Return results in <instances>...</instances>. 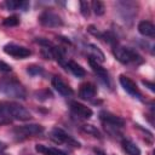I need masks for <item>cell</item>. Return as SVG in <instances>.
<instances>
[{
    "label": "cell",
    "instance_id": "cell-18",
    "mask_svg": "<svg viewBox=\"0 0 155 155\" xmlns=\"http://www.w3.org/2000/svg\"><path fill=\"white\" fill-rule=\"evenodd\" d=\"M5 6L7 10H27L29 4L27 1H15V0H8L5 2Z\"/></svg>",
    "mask_w": 155,
    "mask_h": 155
},
{
    "label": "cell",
    "instance_id": "cell-8",
    "mask_svg": "<svg viewBox=\"0 0 155 155\" xmlns=\"http://www.w3.org/2000/svg\"><path fill=\"white\" fill-rule=\"evenodd\" d=\"M4 52L11 57H15L17 59H24L31 54V51L24 46L16 45V44H7L4 46Z\"/></svg>",
    "mask_w": 155,
    "mask_h": 155
},
{
    "label": "cell",
    "instance_id": "cell-4",
    "mask_svg": "<svg viewBox=\"0 0 155 155\" xmlns=\"http://www.w3.org/2000/svg\"><path fill=\"white\" fill-rule=\"evenodd\" d=\"M44 132V126L39 125V124H28V125H21V126H16L12 130V133L15 136L16 139L18 140H23L34 136H39Z\"/></svg>",
    "mask_w": 155,
    "mask_h": 155
},
{
    "label": "cell",
    "instance_id": "cell-28",
    "mask_svg": "<svg viewBox=\"0 0 155 155\" xmlns=\"http://www.w3.org/2000/svg\"><path fill=\"white\" fill-rule=\"evenodd\" d=\"M6 149H7L6 143H4L2 140H0V155H1V154H4V153L6 151Z\"/></svg>",
    "mask_w": 155,
    "mask_h": 155
},
{
    "label": "cell",
    "instance_id": "cell-3",
    "mask_svg": "<svg viewBox=\"0 0 155 155\" xmlns=\"http://www.w3.org/2000/svg\"><path fill=\"white\" fill-rule=\"evenodd\" d=\"M114 56L115 58L125 64V65H140L144 63L143 57L133 48L131 47H125V46H116L114 48Z\"/></svg>",
    "mask_w": 155,
    "mask_h": 155
},
{
    "label": "cell",
    "instance_id": "cell-27",
    "mask_svg": "<svg viewBox=\"0 0 155 155\" xmlns=\"http://www.w3.org/2000/svg\"><path fill=\"white\" fill-rule=\"evenodd\" d=\"M142 82H143V85H145V86H147V87H148V88H149L151 92H154V91H155V88H154L155 86H154V84H153V82H150V81H147V80H143Z\"/></svg>",
    "mask_w": 155,
    "mask_h": 155
},
{
    "label": "cell",
    "instance_id": "cell-11",
    "mask_svg": "<svg viewBox=\"0 0 155 155\" xmlns=\"http://www.w3.org/2000/svg\"><path fill=\"white\" fill-rule=\"evenodd\" d=\"M51 84H52V87L63 97H70L73 94V90L71 87L61 78V76H53L52 80H51Z\"/></svg>",
    "mask_w": 155,
    "mask_h": 155
},
{
    "label": "cell",
    "instance_id": "cell-9",
    "mask_svg": "<svg viewBox=\"0 0 155 155\" xmlns=\"http://www.w3.org/2000/svg\"><path fill=\"white\" fill-rule=\"evenodd\" d=\"M69 109H70L71 114H74L75 116L80 117V119H84V120H87L93 115V111L90 107H87L78 101H71L69 103Z\"/></svg>",
    "mask_w": 155,
    "mask_h": 155
},
{
    "label": "cell",
    "instance_id": "cell-7",
    "mask_svg": "<svg viewBox=\"0 0 155 155\" xmlns=\"http://www.w3.org/2000/svg\"><path fill=\"white\" fill-rule=\"evenodd\" d=\"M39 22L41 23V25L47 27V28H57L63 25V19L61 18L59 15H57L53 11H44L40 17H39Z\"/></svg>",
    "mask_w": 155,
    "mask_h": 155
},
{
    "label": "cell",
    "instance_id": "cell-17",
    "mask_svg": "<svg viewBox=\"0 0 155 155\" xmlns=\"http://www.w3.org/2000/svg\"><path fill=\"white\" fill-rule=\"evenodd\" d=\"M122 149L128 154V155H140V149L130 139H122L121 140Z\"/></svg>",
    "mask_w": 155,
    "mask_h": 155
},
{
    "label": "cell",
    "instance_id": "cell-1",
    "mask_svg": "<svg viewBox=\"0 0 155 155\" xmlns=\"http://www.w3.org/2000/svg\"><path fill=\"white\" fill-rule=\"evenodd\" d=\"M31 117L29 110L16 102L1 101L0 102V125L10 124L12 120L25 121Z\"/></svg>",
    "mask_w": 155,
    "mask_h": 155
},
{
    "label": "cell",
    "instance_id": "cell-22",
    "mask_svg": "<svg viewBox=\"0 0 155 155\" xmlns=\"http://www.w3.org/2000/svg\"><path fill=\"white\" fill-rule=\"evenodd\" d=\"M2 24L5 27H16L19 24V18L17 16H10V17H6L4 21H2Z\"/></svg>",
    "mask_w": 155,
    "mask_h": 155
},
{
    "label": "cell",
    "instance_id": "cell-23",
    "mask_svg": "<svg viewBox=\"0 0 155 155\" xmlns=\"http://www.w3.org/2000/svg\"><path fill=\"white\" fill-rule=\"evenodd\" d=\"M80 12L84 17H88L91 12V5L87 1H80Z\"/></svg>",
    "mask_w": 155,
    "mask_h": 155
},
{
    "label": "cell",
    "instance_id": "cell-6",
    "mask_svg": "<svg viewBox=\"0 0 155 155\" xmlns=\"http://www.w3.org/2000/svg\"><path fill=\"white\" fill-rule=\"evenodd\" d=\"M99 119L103 122L104 127L108 128L109 131H111V130L116 131V130H120L125 126V120L122 117L114 115L111 113H108V111H102L99 114Z\"/></svg>",
    "mask_w": 155,
    "mask_h": 155
},
{
    "label": "cell",
    "instance_id": "cell-16",
    "mask_svg": "<svg viewBox=\"0 0 155 155\" xmlns=\"http://www.w3.org/2000/svg\"><path fill=\"white\" fill-rule=\"evenodd\" d=\"M35 150L41 155H68L65 151L61 149H57L54 147H48L45 144H36Z\"/></svg>",
    "mask_w": 155,
    "mask_h": 155
},
{
    "label": "cell",
    "instance_id": "cell-26",
    "mask_svg": "<svg viewBox=\"0 0 155 155\" xmlns=\"http://www.w3.org/2000/svg\"><path fill=\"white\" fill-rule=\"evenodd\" d=\"M11 70H12V68L10 64H7L4 61H0V73H10Z\"/></svg>",
    "mask_w": 155,
    "mask_h": 155
},
{
    "label": "cell",
    "instance_id": "cell-24",
    "mask_svg": "<svg viewBox=\"0 0 155 155\" xmlns=\"http://www.w3.org/2000/svg\"><path fill=\"white\" fill-rule=\"evenodd\" d=\"M35 96L40 101H44V99H47L51 97V92L48 90H42V91H39V92H35Z\"/></svg>",
    "mask_w": 155,
    "mask_h": 155
},
{
    "label": "cell",
    "instance_id": "cell-25",
    "mask_svg": "<svg viewBox=\"0 0 155 155\" xmlns=\"http://www.w3.org/2000/svg\"><path fill=\"white\" fill-rule=\"evenodd\" d=\"M28 73L31 75H39L42 73V68L38 65H31V67H28Z\"/></svg>",
    "mask_w": 155,
    "mask_h": 155
},
{
    "label": "cell",
    "instance_id": "cell-14",
    "mask_svg": "<svg viewBox=\"0 0 155 155\" xmlns=\"http://www.w3.org/2000/svg\"><path fill=\"white\" fill-rule=\"evenodd\" d=\"M138 31L147 38H154L155 36V25L150 21H140L137 27Z\"/></svg>",
    "mask_w": 155,
    "mask_h": 155
},
{
    "label": "cell",
    "instance_id": "cell-19",
    "mask_svg": "<svg viewBox=\"0 0 155 155\" xmlns=\"http://www.w3.org/2000/svg\"><path fill=\"white\" fill-rule=\"evenodd\" d=\"M90 5H91V10H93V12H94L97 16H103V15H104V12H105V6H104V4H103L102 1L94 0V1H92Z\"/></svg>",
    "mask_w": 155,
    "mask_h": 155
},
{
    "label": "cell",
    "instance_id": "cell-2",
    "mask_svg": "<svg viewBox=\"0 0 155 155\" xmlns=\"http://www.w3.org/2000/svg\"><path fill=\"white\" fill-rule=\"evenodd\" d=\"M0 92L7 97L25 99L27 91L24 86L15 78H4L0 80Z\"/></svg>",
    "mask_w": 155,
    "mask_h": 155
},
{
    "label": "cell",
    "instance_id": "cell-13",
    "mask_svg": "<svg viewBox=\"0 0 155 155\" xmlns=\"http://www.w3.org/2000/svg\"><path fill=\"white\" fill-rule=\"evenodd\" d=\"M96 94H97V87L92 82H85L79 88V96L85 101H91L92 98L96 97Z\"/></svg>",
    "mask_w": 155,
    "mask_h": 155
},
{
    "label": "cell",
    "instance_id": "cell-21",
    "mask_svg": "<svg viewBox=\"0 0 155 155\" xmlns=\"http://www.w3.org/2000/svg\"><path fill=\"white\" fill-rule=\"evenodd\" d=\"M81 130L84 131V132H86V133H88V134H92L93 137H97V138H102V134H101V132L94 127V126H92V125H82L81 126Z\"/></svg>",
    "mask_w": 155,
    "mask_h": 155
},
{
    "label": "cell",
    "instance_id": "cell-5",
    "mask_svg": "<svg viewBox=\"0 0 155 155\" xmlns=\"http://www.w3.org/2000/svg\"><path fill=\"white\" fill-rule=\"evenodd\" d=\"M50 138L58 144H67L74 148H80V143L74 139L69 133H67L64 130L59 128V127H54L51 132H50Z\"/></svg>",
    "mask_w": 155,
    "mask_h": 155
},
{
    "label": "cell",
    "instance_id": "cell-12",
    "mask_svg": "<svg viewBox=\"0 0 155 155\" xmlns=\"http://www.w3.org/2000/svg\"><path fill=\"white\" fill-rule=\"evenodd\" d=\"M88 63H90L92 70L94 71V74H96L107 86H110V85H111V84H110V78H109V74H108L107 69L103 68V67L99 64V62L94 61L93 58H90V59H88Z\"/></svg>",
    "mask_w": 155,
    "mask_h": 155
},
{
    "label": "cell",
    "instance_id": "cell-10",
    "mask_svg": "<svg viewBox=\"0 0 155 155\" xmlns=\"http://www.w3.org/2000/svg\"><path fill=\"white\" fill-rule=\"evenodd\" d=\"M119 82H120V85L124 87V90H125L127 93H130L131 96H133V97H136V98H140V97H142V92L139 91L137 84H136L132 79H130L128 76H126V75H120V76H119Z\"/></svg>",
    "mask_w": 155,
    "mask_h": 155
},
{
    "label": "cell",
    "instance_id": "cell-20",
    "mask_svg": "<svg viewBox=\"0 0 155 155\" xmlns=\"http://www.w3.org/2000/svg\"><path fill=\"white\" fill-rule=\"evenodd\" d=\"M88 47H90V51L92 52V56H91V58H93L94 61H97V62H104V54H103V52L97 47V46H94V45H88Z\"/></svg>",
    "mask_w": 155,
    "mask_h": 155
},
{
    "label": "cell",
    "instance_id": "cell-15",
    "mask_svg": "<svg viewBox=\"0 0 155 155\" xmlns=\"http://www.w3.org/2000/svg\"><path fill=\"white\" fill-rule=\"evenodd\" d=\"M62 64H63L69 71H71V74L75 75L76 78H84V76L86 75L85 69H84L80 64H78L76 62H74V61H65V62H62Z\"/></svg>",
    "mask_w": 155,
    "mask_h": 155
}]
</instances>
